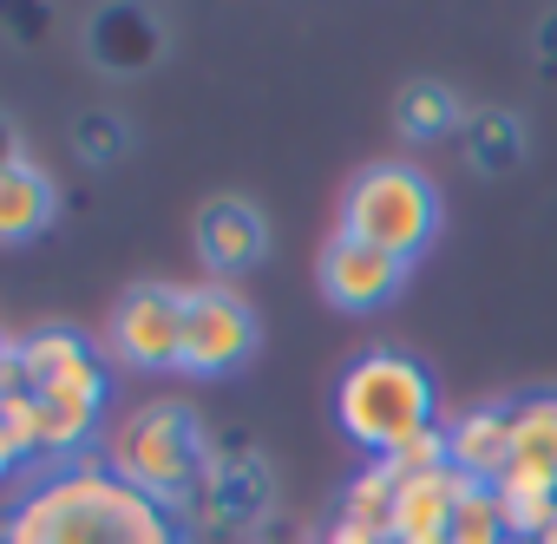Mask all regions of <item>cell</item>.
<instances>
[{"instance_id": "2e32d148", "label": "cell", "mask_w": 557, "mask_h": 544, "mask_svg": "<svg viewBox=\"0 0 557 544\" xmlns=\"http://www.w3.org/2000/svg\"><path fill=\"white\" fill-rule=\"evenodd\" d=\"M453 119H459V99H453L446 86L420 79V86L400 92V132H407V138H433V132H446Z\"/></svg>"}, {"instance_id": "44dd1931", "label": "cell", "mask_w": 557, "mask_h": 544, "mask_svg": "<svg viewBox=\"0 0 557 544\" xmlns=\"http://www.w3.org/2000/svg\"><path fill=\"white\" fill-rule=\"evenodd\" d=\"M322 544H394L387 531H368V524H348L342 511L329 518V531H322Z\"/></svg>"}, {"instance_id": "3957f363", "label": "cell", "mask_w": 557, "mask_h": 544, "mask_svg": "<svg viewBox=\"0 0 557 544\" xmlns=\"http://www.w3.org/2000/svg\"><path fill=\"white\" fill-rule=\"evenodd\" d=\"M335 420H342V433L355 446L387 459L394 446H407L413 433L433 426V374L400 348H368V355H355L342 368Z\"/></svg>"}, {"instance_id": "6da1fadb", "label": "cell", "mask_w": 557, "mask_h": 544, "mask_svg": "<svg viewBox=\"0 0 557 544\" xmlns=\"http://www.w3.org/2000/svg\"><path fill=\"white\" fill-rule=\"evenodd\" d=\"M0 544H184V531L164 505L79 459L47 472L0 518Z\"/></svg>"}, {"instance_id": "9c48e42d", "label": "cell", "mask_w": 557, "mask_h": 544, "mask_svg": "<svg viewBox=\"0 0 557 544\" xmlns=\"http://www.w3.org/2000/svg\"><path fill=\"white\" fill-rule=\"evenodd\" d=\"M262 249H269V223H262L256 203H243V197H210V203L197 210V256H203L210 276H243V269L262 262Z\"/></svg>"}, {"instance_id": "52a82bcc", "label": "cell", "mask_w": 557, "mask_h": 544, "mask_svg": "<svg viewBox=\"0 0 557 544\" xmlns=\"http://www.w3.org/2000/svg\"><path fill=\"white\" fill-rule=\"evenodd\" d=\"M106 348H112L119 368L171 374L177 355H184V289H171V283H138V289H125L119 309H112Z\"/></svg>"}, {"instance_id": "5b68a950", "label": "cell", "mask_w": 557, "mask_h": 544, "mask_svg": "<svg viewBox=\"0 0 557 544\" xmlns=\"http://www.w3.org/2000/svg\"><path fill=\"white\" fill-rule=\"evenodd\" d=\"M342 230L413 262L440 236V190L413 164H368L342 197Z\"/></svg>"}, {"instance_id": "cb8c5ba5", "label": "cell", "mask_w": 557, "mask_h": 544, "mask_svg": "<svg viewBox=\"0 0 557 544\" xmlns=\"http://www.w3.org/2000/svg\"><path fill=\"white\" fill-rule=\"evenodd\" d=\"M505 544H537V537H505Z\"/></svg>"}, {"instance_id": "4fadbf2b", "label": "cell", "mask_w": 557, "mask_h": 544, "mask_svg": "<svg viewBox=\"0 0 557 544\" xmlns=\"http://www.w3.org/2000/svg\"><path fill=\"white\" fill-rule=\"evenodd\" d=\"M511 466L557 485V394H531L511 407Z\"/></svg>"}, {"instance_id": "9a60e30c", "label": "cell", "mask_w": 557, "mask_h": 544, "mask_svg": "<svg viewBox=\"0 0 557 544\" xmlns=\"http://www.w3.org/2000/svg\"><path fill=\"white\" fill-rule=\"evenodd\" d=\"M342 518L394 537V472H387L381 459H374V466H361V472L348 479V492H342Z\"/></svg>"}, {"instance_id": "d4e9b609", "label": "cell", "mask_w": 557, "mask_h": 544, "mask_svg": "<svg viewBox=\"0 0 557 544\" xmlns=\"http://www.w3.org/2000/svg\"><path fill=\"white\" fill-rule=\"evenodd\" d=\"M0 342H8V335H0Z\"/></svg>"}, {"instance_id": "603a6c76", "label": "cell", "mask_w": 557, "mask_h": 544, "mask_svg": "<svg viewBox=\"0 0 557 544\" xmlns=\"http://www.w3.org/2000/svg\"><path fill=\"white\" fill-rule=\"evenodd\" d=\"M537 544H557V511H550V524L537 531Z\"/></svg>"}, {"instance_id": "7a4b0ae2", "label": "cell", "mask_w": 557, "mask_h": 544, "mask_svg": "<svg viewBox=\"0 0 557 544\" xmlns=\"http://www.w3.org/2000/svg\"><path fill=\"white\" fill-rule=\"evenodd\" d=\"M21 355H27L34 394L0 407V426L14 433V446L34 459V453H73L79 440H92L106 420V394H112L99 355L73 329H40L21 342Z\"/></svg>"}, {"instance_id": "7402d4cb", "label": "cell", "mask_w": 557, "mask_h": 544, "mask_svg": "<svg viewBox=\"0 0 557 544\" xmlns=\"http://www.w3.org/2000/svg\"><path fill=\"white\" fill-rule=\"evenodd\" d=\"M21 459H27V453H21V446H14V433H8V426H0V479H8V472H14V466H21Z\"/></svg>"}, {"instance_id": "ba28073f", "label": "cell", "mask_w": 557, "mask_h": 544, "mask_svg": "<svg viewBox=\"0 0 557 544\" xmlns=\"http://www.w3.org/2000/svg\"><path fill=\"white\" fill-rule=\"evenodd\" d=\"M400 283H407V262L400 256H387V249H374V243H361L348 230L329 236V249H322V296L335 309H348V316L387 309L400 296Z\"/></svg>"}, {"instance_id": "7c38bea8", "label": "cell", "mask_w": 557, "mask_h": 544, "mask_svg": "<svg viewBox=\"0 0 557 544\" xmlns=\"http://www.w3.org/2000/svg\"><path fill=\"white\" fill-rule=\"evenodd\" d=\"M53 210H60V190L34 158L0 164V243H34L53 223Z\"/></svg>"}, {"instance_id": "ffe728a7", "label": "cell", "mask_w": 557, "mask_h": 544, "mask_svg": "<svg viewBox=\"0 0 557 544\" xmlns=\"http://www.w3.org/2000/svg\"><path fill=\"white\" fill-rule=\"evenodd\" d=\"M21 394H34V381H27V355H21V342L8 335V342H0V407L21 400Z\"/></svg>"}, {"instance_id": "e0dca14e", "label": "cell", "mask_w": 557, "mask_h": 544, "mask_svg": "<svg viewBox=\"0 0 557 544\" xmlns=\"http://www.w3.org/2000/svg\"><path fill=\"white\" fill-rule=\"evenodd\" d=\"M446 544H505V518H498V492L492 485H466Z\"/></svg>"}, {"instance_id": "5bb4252c", "label": "cell", "mask_w": 557, "mask_h": 544, "mask_svg": "<svg viewBox=\"0 0 557 544\" xmlns=\"http://www.w3.org/2000/svg\"><path fill=\"white\" fill-rule=\"evenodd\" d=\"M498 492V518H505V537H537L557 511V485L524 472V466H505V479L492 485Z\"/></svg>"}, {"instance_id": "ac0fdd59", "label": "cell", "mask_w": 557, "mask_h": 544, "mask_svg": "<svg viewBox=\"0 0 557 544\" xmlns=\"http://www.w3.org/2000/svg\"><path fill=\"white\" fill-rule=\"evenodd\" d=\"M381 466L394 472V485H400V479H420V472H440V466H446V426L413 433V440H407V446H394Z\"/></svg>"}, {"instance_id": "30bf717a", "label": "cell", "mask_w": 557, "mask_h": 544, "mask_svg": "<svg viewBox=\"0 0 557 544\" xmlns=\"http://www.w3.org/2000/svg\"><path fill=\"white\" fill-rule=\"evenodd\" d=\"M466 485H472V479H459L453 466L420 472V479H400V485H394V544H446Z\"/></svg>"}, {"instance_id": "8992f818", "label": "cell", "mask_w": 557, "mask_h": 544, "mask_svg": "<svg viewBox=\"0 0 557 544\" xmlns=\"http://www.w3.org/2000/svg\"><path fill=\"white\" fill-rule=\"evenodd\" d=\"M256 309L223 289V283H203V289H184V355H177V374H197V381H216L230 368H243L256 355Z\"/></svg>"}, {"instance_id": "277c9868", "label": "cell", "mask_w": 557, "mask_h": 544, "mask_svg": "<svg viewBox=\"0 0 557 544\" xmlns=\"http://www.w3.org/2000/svg\"><path fill=\"white\" fill-rule=\"evenodd\" d=\"M106 472L125 479L132 492H145L151 505H184L197 492L203 472V426L184 400H145L132 407L112 440H106Z\"/></svg>"}, {"instance_id": "d6986e66", "label": "cell", "mask_w": 557, "mask_h": 544, "mask_svg": "<svg viewBox=\"0 0 557 544\" xmlns=\"http://www.w3.org/2000/svg\"><path fill=\"white\" fill-rule=\"evenodd\" d=\"M472 158H479V164H511V158H518V125H511V119H479Z\"/></svg>"}, {"instance_id": "8fae6325", "label": "cell", "mask_w": 557, "mask_h": 544, "mask_svg": "<svg viewBox=\"0 0 557 544\" xmlns=\"http://www.w3.org/2000/svg\"><path fill=\"white\" fill-rule=\"evenodd\" d=\"M446 466L472 485H498L511 466V407H466L446 426Z\"/></svg>"}]
</instances>
